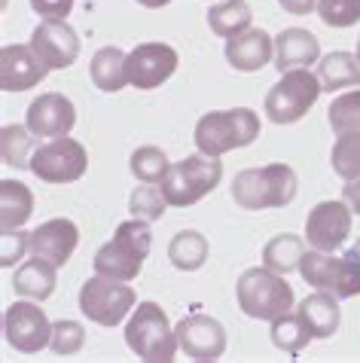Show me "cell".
Segmentation results:
<instances>
[{
  "label": "cell",
  "mask_w": 360,
  "mask_h": 363,
  "mask_svg": "<svg viewBox=\"0 0 360 363\" xmlns=\"http://www.w3.org/2000/svg\"><path fill=\"white\" fill-rule=\"evenodd\" d=\"M299 180L287 162H272L263 168L238 171L232 180V201L244 211L287 208L296 199Z\"/></svg>",
  "instance_id": "6da1fadb"
},
{
  "label": "cell",
  "mask_w": 360,
  "mask_h": 363,
  "mask_svg": "<svg viewBox=\"0 0 360 363\" xmlns=\"http://www.w3.org/2000/svg\"><path fill=\"white\" fill-rule=\"evenodd\" d=\"M150 245H153V235H150L147 220H125L116 226L113 238L95 254V272L116 281H135L144 269V259L150 257Z\"/></svg>",
  "instance_id": "7a4b0ae2"
},
{
  "label": "cell",
  "mask_w": 360,
  "mask_h": 363,
  "mask_svg": "<svg viewBox=\"0 0 360 363\" xmlns=\"http://www.w3.org/2000/svg\"><path fill=\"white\" fill-rule=\"evenodd\" d=\"M235 299L238 308L254 320H269L287 315L293 308V287L287 284V278L281 272L269 269V266H254L242 272L235 284Z\"/></svg>",
  "instance_id": "3957f363"
},
{
  "label": "cell",
  "mask_w": 360,
  "mask_h": 363,
  "mask_svg": "<svg viewBox=\"0 0 360 363\" xmlns=\"http://www.w3.org/2000/svg\"><path fill=\"white\" fill-rule=\"evenodd\" d=\"M259 138V116L251 107L211 110L196 123V147L208 156H226L232 150L251 147Z\"/></svg>",
  "instance_id": "277c9868"
},
{
  "label": "cell",
  "mask_w": 360,
  "mask_h": 363,
  "mask_svg": "<svg viewBox=\"0 0 360 363\" xmlns=\"http://www.w3.org/2000/svg\"><path fill=\"white\" fill-rule=\"evenodd\" d=\"M125 345L147 363H171L180 342L177 330L168 324V315L156 302H141L125 324Z\"/></svg>",
  "instance_id": "5b68a950"
},
{
  "label": "cell",
  "mask_w": 360,
  "mask_h": 363,
  "mask_svg": "<svg viewBox=\"0 0 360 363\" xmlns=\"http://www.w3.org/2000/svg\"><path fill=\"white\" fill-rule=\"evenodd\" d=\"M223 180V162L220 156L196 153L186 156L184 162H174L168 177L162 180V193L171 208H189L196 201H202L208 193H214Z\"/></svg>",
  "instance_id": "8992f818"
},
{
  "label": "cell",
  "mask_w": 360,
  "mask_h": 363,
  "mask_svg": "<svg viewBox=\"0 0 360 363\" xmlns=\"http://www.w3.org/2000/svg\"><path fill=\"white\" fill-rule=\"evenodd\" d=\"M321 92H324L321 77L312 74L308 67L287 70V74H281V79L269 89L266 116L272 119L275 125H293L315 107V101L321 98Z\"/></svg>",
  "instance_id": "52a82bcc"
},
{
  "label": "cell",
  "mask_w": 360,
  "mask_h": 363,
  "mask_svg": "<svg viewBox=\"0 0 360 363\" xmlns=\"http://www.w3.org/2000/svg\"><path fill=\"white\" fill-rule=\"evenodd\" d=\"M299 275L315 290H327L339 299L360 296V257H354L351 250L345 257H333L315 247L305 250L303 263H299Z\"/></svg>",
  "instance_id": "ba28073f"
},
{
  "label": "cell",
  "mask_w": 360,
  "mask_h": 363,
  "mask_svg": "<svg viewBox=\"0 0 360 363\" xmlns=\"http://www.w3.org/2000/svg\"><path fill=\"white\" fill-rule=\"evenodd\" d=\"M135 290L128 281H116L107 275H95L79 287V311L98 327H119L135 311Z\"/></svg>",
  "instance_id": "9c48e42d"
},
{
  "label": "cell",
  "mask_w": 360,
  "mask_h": 363,
  "mask_svg": "<svg viewBox=\"0 0 360 363\" xmlns=\"http://www.w3.org/2000/svg\"><path fill=\"white\" fill-rule=\"evenodd\" d=\"M34 177H40L43 184H74L86 174L89 168V153L86 147L74 138H52L46 144H40L31 156V165Z\"/></svg>",
  "instance_id": "30bf717a"
},
{
  "label": "cell",
  "mask_w": 360,
  "mask_h": 363,
  "mask_svg": "<svg viewBox=\"0 0 360 363\" xmlns=\"http://www.w3.org/2000/svg\"><path fill=\"white\" fill-rule=\"evenodd\" d=\"M4 336L22 354H37L52 339V324L37 299H18L4 311Z\"/></svg>",
  "instance_id": "8fae6325"
},
{
  "label": "cell",
  "mask_w": 360,
  "mask_h": 363,
  "mask_svg": "<svg viewBox=\"0 0 360 363\" xmlns=\"http://www.w3.org/2000/svg\"><path fill=\"white\" fill-rule=\"evenodd\" d=\"M180 58L177 49L162 43V40H147V43H137L132 52H128V83L135 89H159L165 79H171V74L177 70Z\"/></svg>",
  "instance_id": "7c38bea8"
},
{
  "label": "cell",
  "mask_w": 360,
  "mask_h": 363,
  "mask_svg": "<svg viewBox=\"0 0 360 363\" xmlns=\"http://www.w3.org/2000/svg\"><path fill=\"white\" fill-rule=\"evenodd\" d=\"M348 235H351V205L342 201H321L308 211L305 217V241L315 250H327L333 254L336 247H342Z\"/></svg>",
  "instance_id": "4fadbf2b"
},
{
  "label": "cell",
  "mask_w": 360,
  "mask_h": 363,
  "mask_svg": "<svg viewBox=\"0 0 360 363\" xmlns=\"http://www.w3.org/2000/svg\"><path fill=\"white\" fill-rule=\"evenodd\" d=\"M174 330H177L180 351H184L186 357H193L198 363H214V360L223 357L226 330L217 318L196 311V315H186Z\"/></svg>",
  "instance_id": "5bb4252c"
},
{
  "label": "cell",
  "mask_w": 360,
  "mask_h": 363,
  "mask_svg": "<svg viewBox=\"0 0 360 363\" xmlns=\"http://www.w3.org/2000/svg\"><path fill=\"white\" fill-rule=\"evenodd\" d=\"M49 67L37 55L31 43H9L0 49V89L4 92H25L46 79Z\"/></svg>",
  "instance_id": "9a60e30c"
},
{
  "label": "cell",
  "mask_w": 360,
  "mask_h": 363,
  "mask_svg": "<svg viewBox=\"0 0 360 363\" xmlns=\"http://www.w3.org/2000/svg\"><path fill=\"white\" fill-rule=\"evenodd\" d=\"M25 125L34 132V138L71 135V128L77 125V107H74V101L62 92H43L28 107Z\"/></svg>",
  "instance_id": "2e32d148"
},
{
  "label": "cell",
  "mask_w": 360,
  "mask_h": 363,
  "mask_svg": "<svg viewBox=\"0 0 360 363\" xmlns=\"http://www.w3.org/2000/svg\"><path fill=\"white\" fill-rule=\"evenodd\" d=\"M31 46L37 49V55L43 58L49 70H67L79 58V37L67 22L43 18L31 34Z\"/></svg>",
  "instance_id": "e0dca14e"
},
{
  "label": "cell",
  "mask_w": 360,
  "mask_h": 363,
  "mask_svg": "<svg viewBox=\"0 0 360 363\" xmlns=\"http://www.w3.org/2000/svg\"><path fill=\"white\" fill-rule=\"evenodd\" d=\"M77 245H79V229L74 220H67V217L46 220V223H40L31 232V254L49 259V263L58 269L74 257Z\"/></svg>",
  "instance_id": "ac0fdd59"
},
{
  "label": "cell",
  "mask_w": 360,
  "mask_h": 363,
  "mask_svg": "<svg viewBox=\"0 0 360 363\" xmlns=\"http://www.w3.org/2000/svg\"><path fill=\"white\" fill-rule=\"evenodd\" d=\"M226 62L242 74H257V70L275 62V37H269L263 28H247L244 34L229 37Z\"/></svg>",
  "instance_id": "d6986e66"
},
{
  "label": "cell",
  "mask_w": 360,
  "mask_h": 363,
  "mask_svg": "<svg viewBox=\"0 0 360 363\" xmlns=\"http://www.w3.org/2000/svg\"><path fill=\"white\" fill-rule=\"evenodd\" d=\"M321 62V40L305 28H287L275 37V67L287 74L296 67H308Z\"/></svg>",
  "instance_id": "ffe728a7"
},
{
  "label": "cell",
  "mask_w": 360,
  "mask_h": 363,
  "mask_svg": "<svg viewBox=\"0 0 360 363\" xmlns=\"http://www.w3.org/2000/svg\"><path fill=\"white\" fill-rule=\"evenodd\" d=\"M296 315L303 318V324L312 333V339H330L342 324V311H339V296L317 290V294L305 296L299 302Z\"/></svg>",
  "instance_id": "44dd1931"
},
{
  "label": "cell",
  "mask_w": 360,
  "mask_h": 363,
  "mask_svg": "<svg viewBox=\"0 0 360 363\" xmlns=\"http://www.w3.org/2000/svg\"><path fill=\"white\" fill-rule=\"evenodd\" d=\"M55 269L49 259L43 257H34L31 259H25L22 266L16 269V275H13V290L18 296H25V299H37V302H43L55 294V284H58V278H55Z\"/></svg>",
  "instance_id": "7402d4cb"
},
{
  "label": "cell",
  "mask_w": 360,
  "mask_h": 363,
  "mask_svg": "<svg viewBox=\"0 0 360 363\" xmlns=\"http://www.w3.org/2000/svg\"><path fill=\"white\" fill-rule=\"evenodd\" d=\"M34 214V193L22 180H0V232L22 229Z\"/></svg>",
  "instance_id": "603a6c76"
},
{
  "label": "cell",
  "mask_w": 360,
  "mask_h": 363,
  "mask_svg": "<svg viewBox=\"0 0 360 363\" xmlns=\"http://www.w3.org/2000/svg\"><path fill=\"white\" fill-rule=\"evenodd\" d=\"M128 55L116 46H104L92 55V65H89V74H92V83L101 89V92H119L128 83Z\"/></svg>",
  "instance_id": "cb8c5ba5"
},
{
  "label": "cell",
  "mask_w": 360,
  "mask_h": 363,
  "mask_svg": "<svg viewBox=\"0 0 360 363\" xmlns=\"http://www.w3.org/2000/svg\"><path fill=\"white\" fill-rule=\"evenodd\" d=\"M317 77H321L324 92L357 89L360 86V58L351 52H330L317 62Z\"/></svg>",
  "instance_id": "d4e9b609"
},
{
  "label": "cell",
  "mask_w": 360,
  "mask_h": 363,
  "mask_svg": "<svg viewBox=\"0 0 360 363\" xmlns=\"http://www.w3.org/2000/svg\"><path fill=\"white\" fill-rule=\"evenodd\" d=\"M208 254H211V245L198 229L177 232L168 245V259L177 272H198L208 263Z\"/></svg>",
  "instance_id": "484cf974"
},
{
  "label": "cell",
  "mask_w": 360,
  "mask_h": 363,
  "mask_svg": "<svg viewBox=\"0 0 360 363\" xmlns=\"http://www.w3.org/2000/svg\"><path fill=\"white\" fill-rule=\"evenodd\" d=\"M251 6L244 4V0H223V4H217L208 9V28L217 34V37H238L244 34L247 28H251Z\"/></svg>",
  "instance_id": "4316f807"
},
{
  "label": "cell",
  "mask_w": 360,
  "mask_h": 363,
  "mask_svg": "<svg viewBox=\"0 0 360 363\" xmlns=\"http://www.w3.org/2000/svg\"><path fill=\"white\" fill-rule=\"evenodd\" d=\"M303 254H305V241L293 235V232H281L263 247V266L281 272V275H290V272H299Z\"/></svg>",
  "instance_id": "83f0119b"
},
{
  "label": "cell",
  "mask_w": 360,
  "mask_h": 363,
  "mask_svg": "<svg viewBox=\"0 0 360 363\" xmlns=\"http://www.w3.org/2000/svg\"><path fill=\"white\" fill-rule=\"evenodd\" d=\"M34 132L28 125H4L0 132V156H4V165L13 168H28L34 156Z\"/></svg>",
  "instance_id": "f1b7e54d"
},
{
  "label": "cell",
  "mask_w": 360,
  "mask_h": 363,
  "mask_svg": "<svg viewBox=\"0 0 360 363\" xmlns=\"http://www.w3.org/2000/svg\"><path fill=\"white\" fill-rule=\"evenodd\" d=\"M269 336H272V345L278 351H287V354H299L308 342H312V333L308 327L303 324V318L299 315H281L272 320V330H269Z\"/></svg>",
  "instance_id": "f546056e"
},
{
  "label": "cell",
  "mask_w": 360,
  "mask_h": 363,
  "mask_svg": "<svg viewBox=\"0 0 360 363\" xmlns=\"http://www.w3.org/2000/svg\"><path fill=\"white\" fill-rule=\"evenodd\" d=\"M128 168H132L135 180H141V184H162L168 177V171H171V162H168L165 150L147 144V147H137L132 153Z\"/></svg>",
  "instance_id": "4dcf8cb0"
},
{
  "label": "cell",
  "mask_w": 360,
  "mask_h": 363,
  "mask_svg": "<svg viewBox=\"0 0 360 363\" xmlns=\"http://www.w3.org/2000/svg\"><path fill=\"white\" fill-rule=\"evenodd\" d=\"M330 128L336 135H351L360 132V89H351V92L339 95L327 110Z\"/></svg>",
  "instance_id": "1f68e13d"
},
{
  "label": "cell",
  "mask_w": 360,
  "mask_h": 363,
  "mask_svg": "<svg viewBox=\"0 0 360 363\" xmlns=\"http://www.w3.org/2000/svg\"><path fill=\"white\" fill-rule=\"evenodd\" d=\"M330 165L342 180H357L360 177V132L339 135L330 153Z\"/></svg>",
  "instance_id": "d6a6232c"
},
{
  "label": "cell",
  "mask_w": 360,
  "mask_h": 363,
  "mask_svg": "<svg viewBox=\"0 0 360 363\" xmlns=\"http://www.w3.org/2000/svg\"><path fill=\"white\" fill-rule=\"evenodd\" d=\"M168 208V199L162 193V186L159 184H144L137 186L132 196H128V211H132V217L137 220H147V223H156V220H162Z\"/></svg>",
  "instance_id": "836d02e7"
},
{
  "label": "cell",
  "mask_w": 360,
  "mask_h": 363,
  "mask_svg": "<svg viewBox=\"0 0 360 363\" xmlns=\"http://www.w3.org/2000/svg\"><path fill=\"white\" fill-rule=\"evenodd\" d=\"M83 345H86V327L79 324V320H67L64 318V320H58V324H52V339H49V348H52L55 354L71 357Z\"/></svg>",
  "instance_id": "e575fe53"
},
{
  "label": "cell",
  "mask_w": 360,
  "mask_h": 363,
  "mask_svg": "<svg viewBox=\"0 0 360 363\" xmlns=\"http://www.w3.org/2000/svg\"><path fill=\"white\" fill-rule=\"evenodd\" d=\"M317 16L327 28H351L360 22V0H317Z\"/></svg>",
  "instance_id": "d590c367"
},
{
  "label": "cell",
  "mask_w": 360,
  "mask_h": 363,
  "mask_svg": "<svg viewBox=\"0 0 360 363\" xmlns=\"http://www.w3.org/2000/svg\"><path fill=\"white\" fill-rule=\"evenodd\" d=\"M28 250H31V232L13 229V232H0V266H16Z\"/></svg>",
  "instance_id": "8d00e7d4"
},
{
  "label": "cell",
  "mask_w": 360,
  "mask_h": 363,
  "mask_svg": "<svg viewBox=\"0 0 360 363\" xmlns=\"http://www.w3.org/2000/svg\"><path fill=\"white\" fill-rule=\"evenodd\" d=\"M31 9L49 22H67L74 9V0H31Z\"/></svg>",
  "instance_id": "74e56055"
},
{
  "label": "cell",
  "mask_w": 360,
  "mask_h": 363,
  "mask_svg": "<svg viewBox=\"0 0 360 363\" xmlns=\"http://www.w3.org/2000/svg\"><path fill=\"white\" fill-rule=\"evenodd\" d=\"M278 6L290 16H308L312 9H317V0H278Z\"/></svg>",
  "instance_id": "f35d334b"
},
{
  "label": "cell",
  "mask_w": 360,
  "mask_h": 363,
  "mask_svg": "<svg viewBox=\"0 0 360 363\" xmlns=\"http://www.w3.org/2000/svg\"><path fill=\"white\" fill-rule=\"evenodd\" d=\"M342 199L348 201V205H351V211H357V214H360V177H357V180H345Z\"/></svg>",
  "instance_id": "ab89813d"
},
{
  "label": "cell",
  "mask_w": 360,
  "mask_h": 363,
  "mask_svg": "<svg viewBox=\"0 0 360 363\" xmlns=\"http://www.w3.org/2000/svg\"><path fill=\"white\" fill-rule=\"evenodd\" d=\"M141 6H147V9H162V6H168L171 0H137Z\"/></svg>",
  "instance_id": "60d3db41"
},
{
  "label": "cell",
  "mask_w": 360,
  "mask_h": 363,
  "mask_svg": "<svg viewBox=\"0 0 360 363\" xmlns=\"http://www.w3.org/2000/svg\"><path fill=\"white\" fill-rule=\"evenodd\" d=\"M351 254H354V257H360V241H357V245L351 247Z\"/></svg>",
  "instance_id": "b9f144b4"
},
{
  "label": "cell",
  "mask_w": 360,
  "mask_h": 363,
  "mask_svg": "<svg viewBox=\"0 0 360 363\" xmlns=\"http://www.w3.org/2000/svg\"><path fill=\"white\" fill-rule=\"evenodd\" d=\"M354 55H357V58H360V37H357V52H354Z\"/></svg>",
  "instance_id": "7bdbcfd3"
}]
</instances>
